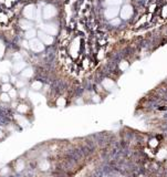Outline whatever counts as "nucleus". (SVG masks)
Instances as JSON below:
<instances>
[{"label": "nucleus", "instance_id": "obj_2", "mask_svg": "<svg viewBox=\"0 0 167 177\" xmlns=\"http://www.w3.org/2000/svg\"><path fill=\"white\" fill-rule=\"evenodd\" d=\"M35 11H37V9H35V5H28V6H26L24 9H23V16H24L28 20H32V19H35Z\"/></svg>", "mask_w": 167, "mask_h": 177}, {"label": "nucleus", "instance_id": "obj_3", "mask_svg": "<svg viewBox=\"0 0 167 177\" xmlns=\"http://www.w3.org/2000/svg\"><path fill=\"white\" fill-rule=\"evenodd\" d=\"M57 15V9L52 5H48L43 9V19H51Z\"/></svg>", "mask_w": 167, "mask_h": 177}, {"label": "nucleus", "instance_id": "obj_17", "mask_svg": "<svg viewBox=\"0 0 167 177\" xmlns=\"http://www.w3.org/2000/svg\"><path fill=\"white\" fill-rule=\"evenodd\" d=\"M12 87H11V84H10V83H3V85L2 87H1V90L3 91V92H6V93H8L9 91L11 90Z\"/></svg>", "mask_w": 167, "mask_h": 177}, {"label": "nucleus", "instance_id": "obj_23", "mask_svg": "<svg viewBox=\"0 0 167 177\" xmlns=\"http://www.w3.org/2000/svg\"><path fill=\"white\" fill-rule=\"evenodd\" d=\"M57 104H58V106H64V105H65V100H64L63 98H60V99L57 101Z\"/></svg>", "mask_w": 167, "mask_h": 177}, {"label": "nucleus", "instance_id": "obj_12", "mask_svg": "<svg viewBox=\"0 0 167 177\" xmlns=\"http://www.w3.org/2000/svg\"><path fill=\"white\" fill-rule=\"evenodd\" d=\"M21 76H22L23 78H31V76H33V70H32V68H24L23 71L21 72Z\"/></svg>", "mask_w": 167, "mask_h": 177}, {"label": "nucleus", "instance_id": "obj_27", "mask_svg": "<svg viewBox=\"0 0 167 177\" xmlns=\"http://www.w3.org/2000/svg\"><path fill=\"white\" fill-rule=\"evenodd\" d=\"M9 79H10V78H9V76H1V81H3L5 83H8Z\"/></svg>", "mask_w": 167, "mask_h": 177}, {"label": "nucleus", "instance_id": "obj_14", "mask_svg": "<svg viewBox=\"0 0 167 177\" xmlns=\"http://www.w3.org/2000/svg\"><path fill=\"white\" fill-rule=\"evenodd\" d=\"M16 120L18 121V123L21 125V126H26V125L29 124V122L26 120V117H23L21 115H16Z\"/></svg>", "mask_w": 167, "mask_h": 177}, {"label": "nucleus", "instance_id": "obj_22", "mask_svg": "<svg viewBox=\"0 0 167 177\" xmlns=\"http://www.w3.org/2000/svg\"><path fill=\"white\" fill-rule=\"evenodd\" d=\"M8 94H9V96H10L12 100H15L16 98H17V91H16L15 89H11V90L8 92Z\"/></svg>", "mask_w": 167, "mask_h": 177}, {"label": "nucleus", "instance_id": "obj_21", "mask_svg": "<svg viewBox=\"0 0 167 177\" xmlns=\"http://www.w3.org/2000/svg\"><path fill=\"white\" fill-rule=\"evenodd\" d=\"M106 3L111 6H117L121 3V0H106Z\"/></svg>", "mask_w": 167, "mask_h": 177}, {"label": "nucleus", "instance_id": "obj_4", "mask_svg": "<svg viewBox=\"0 0 167 177\" xmlns=\"http://www.w3.org/2000/svg\"><path fill=\"white\" fill-rule=\"evenodd\" d=\"M38 35H39V39L42 41L43 44H48V46H49V44H52V42H53V37L46 33V32L42 31V30L38 32Z\"/></svg>", "mask_w": 167, "mask_h": 177}, {"label": "nucleus", "instance_id": "obj_26", "mask_svg": "<svg viewBox=\"0 0 167 177\" xmlns=\"http://www.w3.org/2000/svg\"><path fill=\"white\" fill-rule=\"evenodd\" d=\"M127 67H128V64L126 63V61H122V63L120 64V69H121L122 71H124L125 69H127Z\"/></svg>", "mask_w": 167, "mask_h": 177}, {"label": "nucleus", "instance_id": "obj_9", "mask_svg": "<svg viewBox=\"0 0 167 177\" xmlns=\"http://www.w3.org/2000/svg\"><path fill=\"white\" fill-rule=\"evenodd\" d=\"M29 96L33 104H38V103H40V102L42 101V96H41L40 94H38V93L33 92V91L29 93Z\"/></svg>", "mask_w": 167, "mask_h": 177}, {"label": "nucleus", "instance_id": "obj_7", "mask_svg": "<svg viewBox=\"0 0 167 177\" xmlns=\"http://www.w3.org/2000/svg\"><path fill=\"white\" fill-rule=\"evenodd\" d=\"M133 15V7L130 6V5H125L123 7L121 11V16H122V19L124 20H127V19H130V17Z\"/></svg>", "mask_w": 167, "mask_h": 177}, {"label": "nucleus", "instance_id": "obj_8", "mask_svg": "<svg viewBox=\"0 0 167 177\" xmlns=\"http://www.w3.org/2000/svg\"><path fill=\"white\" fill-rule=\"evenodd\" d=\"M26 68V62H23L22 60H19V61H16L13 64V72L18 73L23 71V69Z\"/></svg>", "mask_w": 167, "mask_h": 177}, {"label": "nucleus", "instance_id": "obj_16", "mask_svg": "<svg viewBox=\"0 0 167 177\" xmlns=\"http://www.w3.org/2000/svg\"><path fill=\"white\" fill-rule=\"evenodd\" d=\"M0 100L2 102H10V100H11V98L9 96V94L8 93H6V92H3L1 95H0Z\"/></svg>", "mask_w": 167, "mask_h": 177}, {"label": "nucleus", "instance_id": "obj_32", "mask_svg": "<svg viewBox=\"0 0 167 177\" xmlns=\"http://www.w3.org/2000/svg\"><path fill=\"white\" fill-rule=\"evenodd\" d=\"M3 136V133H2V132H1V131H0V138H1V137H2Z\"/></svg>", "mask_w": 167, "mask_h": 177}, {"label": "nucleus", "instance_id": "obj_28", "mask_svg": "<svg viewBox=\"0 0 167 177\" xmlns=\"http://www.w3.org/2000/svg\"><path fill=\"white\" fill-rule=\"evenodd\" d=\"M16 85H17V87H23V85H24V83H23L22 81H16Z\"/></svg>", "mask_w": 167, "mask_h": 177}, {"label": "nucleus", "instance_id": "obj_5", "mask_svg": "<svg viewBox=\"0 0 167 177\" xmlns=\"http://www.w3.org/2000/svg\"><path fill=\"white\" fill-rule=\"evenodd\" d=\"M118 7L117 6H111L109 8H107L104 12V15L106 17V19H114L115 16H117L118 13Z\"/></svg>", "mask_w": 167, "mask_h": 177}, {"label": "nucleus", "instance_id": "obj_31", "mask_svg": "<svg viewBox=\"0 0 167 177\" xmlns=\"http://www.w3.org/2000/svg\"><path fill=\"white\" fill-rule=\"evenodd\" d=\"M7 171H9V168H7V167H5V169H3V171H1V174H5V173H7Z\"/></svg>", "mask_w": 167, "mask_h": 177}, {"label": "nucleus", "instance_id": "obj_30", "mask_svg": "<svg viewBox=\"0 0 167 177\" xmlns=\"http://www.w3.org/2000/svg\"><path fill=\"white\" fill-rule=\"evenodd\" d=\"M120 22H121V21L118 20V19H116V20H112V22L111 23H112V24H118Z\"/></svg>", "mask_w": 167, "mask_h": 177}, {"label": "nucleus", "instance_id": "obj_11", "mask_svg": "<svg viewBox=\"0 0 167 177\" xmlns=\"http://www.w3.org/2000/svg\"><path fill=\"white\" fill-rule=\"evenodd\" d=\"M20 27L23 30H30V29H32L31 28L32 22L28 20V19H22V20L20 21Z\"/></svg>", "mask_w": 167, "mask_h": 177}, {"label": "nucleus", "instance_id": "obj_15", "mask_svg": "<svg viewBox=\"0 0 167 177\" xmlns=\"http://www.w3.org/2000/svg\"><path fill=\"white\" fill-rule=\"evenodd\" d=\"M31 89L32 91H39L42 89V83L40 81H35L33 83L31 84Z\"/></svg>", "mask_w": 167, "mask_h": 177}, {"label": "nucleus", "instance_id": "obj_25", "mask_svg": "<svg viewBox=\"0 0 167 177\" xmlns=\"http://www.w3.org/2000/svg\"><path fill=\"white\" fill-rule=\"evenodd\" d=\"M3 53H5V46H3V43L0 41V59L3 57Z\"/></svg>", "mask_w": 167, "mask_h": 177}, {"label": "nucleus", "instance_id": "obj_13", "mask_svg": "<svg viewBox=\"0 0 167 177\" xmlns=\"http://www.w3.org/2000/svg\"><path fill=\"white\" fill-rule=\"evenodd\" d=\"M38 35V32L35 31V29H30V30H27L26 31V39H33L35 37V35Z\"/></svg>", "mask_w": 167, "mask_h": 177}, {"label": "nucleus", "instance_id": "obj_6", "mask_svg": "<svg viewBox=\"0 0 167 177\" xmlns=\"http://www.w3.org/2000/svg\"><path fill=\"white\" fill-rule=\"evenodd\" d=\"M41 30L50 35H57V32H58V28H57L54 24H42V26H41Z\"/></svg>", "mask_w": 167, "mask_h": 177}, {"label": "nucleus", "instance_id": "obj_29", "mask_svg": "<svg viewBox=\"0 0 167 177\" xmlns=\"http://www.w3.org/2000/svg\"><path fill=\"white\" fill-rule=\"evenodd\" d=\"M26 94H27L26 89H22V91H21V93H20V96H21V98H22V99H24V96H26Z\"/></svg>", "mask_w": 167, "mask_h": 177}, {"label": "nucleus", "instance_id": "obj_20", "mask_svg": "<svg viewBox=\"0 0 167 177\" xmlns=\"http://www.w3.org/2000/svg\"><path fill=\"white\" fill-rule=\"evenodd\" d=\"M148 145H150V147L155 148L156 146L158 145V141H157V139H155V138L150 139V143H148Z\"/></svg>", "mask_w": 167, "mask_h": 177}, {"label": "nucleus", "instance_id": "obj_10", "mask_svg": "<svg viewBox=\"0 0 167 177\" xmlns=\"http://www.w3.org/2000/svg\"><path fill=\"white\" fill-rule=\"evenodd\" d=\"M102 84H103V87H105V90H109V91H111L112 89H114V87H115L114 81L111 80V79H104L103 82H102Z\"/></svg>", "mask_w": 167, "mask_h": 177}, {"label": "nucleus", "instance_id": "obj_18", "mask_svg": "<svg viewBox=\"0 0 167 177\" xmlns=\"http://www.w3.org/2000/svg\"><path fill=\"white\" fill-rule=\"evenodd\" d=\"M18 112H19V113H26L27 111L29 110V109H28V106H27V105H24V104H20L19 105V106H18Z\"/></svg>", "mask_w": 167, "mask_h": 177}, {"label": "nucleus", "instance_id": "obj_19", "mask_svg": "<svg viewBox=\"0 0 167 177\" xmlns=\"http://www.w3.org/2000/svg\"><path fill=\"white\" fill-rule=\"evenodd\" d=\"M23 168H24V162H23V160H19V162L17 163V166H16V171H21Z\"/></svg>", "mask_w": 167, "mask_h": 177}, {"label": "nucleus", "instance_id": "obj_24", "mask_svg": "<svg viewBox=\"0 0 167 177\" xmlns=\"http://www.w3.org/2000/svg\"><path fill=\"white\" fill-rule=\"evenodd\" d=\"M40 168L42 169V171H46V169L49 168V164H48L46 162L41 163V164H40Z\"/></svg>", "mask_w": 167, "mask_h": 177}, {"label": "nucleus", "instance_id": "obj_1", "mask_svg": "<svg viewBox=\"0 0 167 177\" xmlns=\"http://www.w3.org/2000/svg\"><path fill=\"white\" fill-rule=\"evenodd\" d=\"M29 46L33 52H41L44 50V44L42 43V41L37 38H33L29 41Z\"/></svg>", "mask_w": 167, "mask_h": 177}]
</instances>
